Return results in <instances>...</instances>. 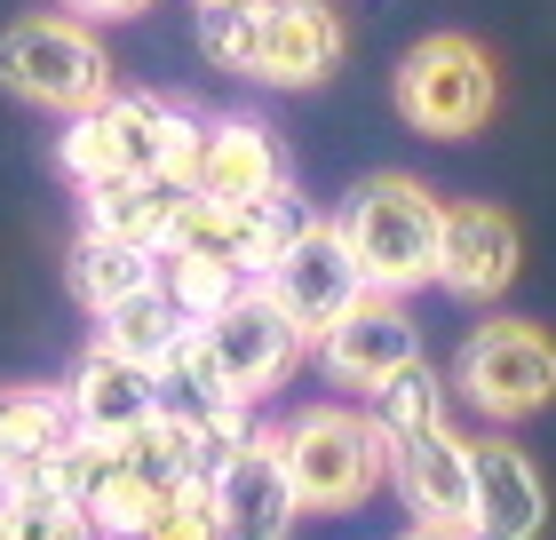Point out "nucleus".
<instances>
[{
    "label": "nucleus",
    "instance_id": "nucleus-3",
    "mask_svg": "<svg viewBox=\"0 0 556 540\" xmlns=\"http://www.w3.org/2000/svg\"><path fill=\"white\" fill-rule=\"evenodd\" d=\"M342 247L350 263L366 271L374 294L406 302L414 287H438V239H445V199L421 184V175H366L358 191L342 199Z\"/></svg>",
    "mask_w": 556,
    "mask_h": 540
},
{
    "label": "nucleus",
    "instance_id": "nucleus-22",
    "mask_svg": "<svg viewBox=\"0 0 556 540\" xmlns=\"http://www.w3.org/2000/svg\"><path fill=\"white\" fill-rule=\"evenodd\" d=\"M366 414H374V429H382V445H414V437L445 429V381H438V366L414 357L406 374H390L382 390H374Z\"/></svg>",
    "mask_w": 556,
    "mask_h": 540
},
{
    "label": "nucleus",
    "instance_id": "nucleus-7",
    "mask_svg": "<svg viewBox=\"0 0 556 540\" xmlns=\"http://www.w3.org/2000/svg\"><path fill=\"white\" fill-rule=\"evenodd\" d=\"M311 199H302L294 184L287 191H270V199H239V208H223V199H191L184 223H175V239L167 254H207V263L223 271H239V278H255L263 287V271H278L287 254L311 239Z\"/></svg>",
    "mask_w": 556,
    "mask_h": 540
},
{
    "label": "nucleus",
    "instance_id": "nucleus-18",
    "mask_svg": "<svg viewBox=\"0 0 556 540\" xmlns=\"http://www.w3.org/2000/svg\"><path fill=\"white\" fill-rule=\"evenodd\" d=\"M64 453H72L64 390H0V493L48 485Z\"/></svg>",
    "mask_w": 556,
    "mask_h": 540
},
{
    "label": "nucleus",
    "instance_id": "nucleus-12",
    "mask_svg": "<svg viewBox=\"0 0 556 540\" xmlns=\"http://www.w3.org/2000/svg\"><path fill=\"white\" fill-rule=\"evenodd\" d=\"M318 357H326V374L342 381V390H382L390 374H406L414 357H421V326H414V311L397 294H358L342 311V326L318 342Z\"/></svg>",
    "mask_w": 556,
    "mask_h": 540
},
{
    "label": "nucleus",
    "instance_id": "nucleus-2",
    "mask_svg": "<svg viewBox=\"0 0 556 540\" xmlns=\"http://www.w3.org/2000/svg\"><path fill=\"white\" fill-rule=\"evenodd\" d=\"M191 151H199V120L175 104V96L151 88H112L96 112H80L64 127L56 160L72 184H119V175H167V184L191 191Z\"/></svg>",
    "mask_w": 556,
    "mask_h": 540
},
{
    "label": "nucleus",
    "instance_id": "nucleus-17",
    "mask_svg": "<svg viewBox=\"0 0 556 540\" xmlns=\"http://www.w3.org/2000/svg\"><path fill=\"white\" fill-rule=\"evenodd\" d=\"M287 151L263 120H199V151H191V199H223V208H239V199H270L287 191Z\"/></svg>",
    "mask_w": 556,
    "mask_h": 540
},
{
    "label": "nucleus",
    "instance_id": "nucleus-6",
    "mask_svg": "<svg viewBox=\"0 0 556 540\" xmlns=\"http://www.w3.org/2000/svg\"><path fill=\"white\" fill-rule=\"evenodd\" d=\"M0 88H16L24 104H48L64 120L96 112L104 96L119 88L112 80V48L88 33L80 16H16L0 33Z\"/></svg>",
    "mask_w": 556,
    "mask_h": 540
},
{
    "label": "nucleus",
    "instance_id": "nucleus-5",
    "mask_svg": "<svg viewBox=\"0 0 556 540\" xmlns=\"http://www.w3.org/2000/svg\"><path fill=\"white\" fill-rule=\"evenodd\" d=\"M278 445H287L294 501L318 508V517L366 508L390 477V445L374 429V414H358V405H302L294 422H278Z\"/></svg>",
    "mask_w": 556,
    "mask_h": 540
},
{
    "label": "nucleus",
    "instance_id": "nucleus-26",
    "mask_svg": "<svg viewBox=\"0 0 556 540\" xmlns=\"http://www.w3.org/2000/svg\"><path fill=\"white\" fill-rule=\"evenodd\" d=\"M64 9H80V16H143L151 0H64Z\"/></svg>",
    "mask_w": 556,
    "mask_h": 540
},
{
    "label": "nucleus",
    "instance_id": "nucleus-28",
    "mask_svg": "<svg viewBox=\"0 0 556 540\" xmlns=\"http://www.w3.org/2000/svg\"><path fill=\"white\" fill-rule=\"evenodd\" d=\"M191 9H199V16H207V9H231V0H191Z\"/></svg>",
    "mask_w": 556,
    "mask_h": 540
},
{
    "label": "nucleus",
    "instance_id": "nucleus-15",
    "mask_svg": "<svg viewBox=\"0 0 556 540\" xmlns=\"http://www.w3.org/2000/svg\"><path fill=\"white\" fill-rule=\"evenodd\" d=\"M64 414H72V437L119 445V437H136V429L160 422V374H143L119 350L96 342L80 366H72V381H64Z\"/></svg>",
    "mask_w": 556,
    "mask_h": 540
},
{
    "label": "nucleus",
    "instance_id": "nucleus-24",
    "mask_svg": "<svg viewBox=\"0 0 556 540\" xmlns=\"http://www.w3.org/2000/svg\"><path fill=\"white\" fill-rule=\"evenodd\" d=\"M160 278H167V294L184 302V311L207 326V318H223L231 302L255 287V278H239V271H223V263H207V254H160Z\"/></svg>",
    "mask_w": 556,
    "mask_h": 540
},
{
    "label": "nucleus",
    "instance_id": "nucleus-23",
    "mask_svg": "<svg viewBox=\"0 0 556 540\" xmlns=\"http://www.w3.org/2000/svg\"><path fill=\"white\" fill-rule=\"evenodd\" d=\"M0 540H104V532L48 477V485H24V493H0Z\"/></svg>",
    "mask_w": 556,
    "mask_h": 540
},
{
    "label": "nucleus",
    "instance_id": "nucleus-20",
    "mask_svg": "<svg viewBox=\"0 0 556 540\" xmlns=\"http://www.w3.org/2000/svg\"><path fill=\"white\" fill-rule=\"evenodd\" d=\"M191 334H199V318L167 294V278H151L143 294H128L119 311H104V334H96V342L119 350V357H128V366H143V374H160L167 357L191 342Z\"/></svg>",
    "mask_w": 556,
    "mask_h": 540
},
{
    "label": "nucleus",
    "instance_id": "nucleus-21",
    "mask_svg": "<svg viewBox=\"0 0 556 540\" xmlns=\"http://www.w3.org/2000/svg\"><path fill=\"white\" fill-rule=\"evenodd\" d=\"M64 278H72V294L104 318V311H119L128 294H143L151 278H160V254H143V247H128V239H104V230H80Z\"/></svg>",
    "mask_w": 556,
    "mask_h": 540
},
{
    "label": "nucleus",
    "instance_id": "nucleus-19",
    "mask_svg": "<svg viewBox=\"0 0 556 540\" xmlns=\"http://www.w3.org/2000/svg\"><path fill=\"white\" fill-rule=\"evenodd\" d=\"M184 208H191V191L167 184V175H119V184H88V230L128 239V247H143V254H167Z\"/></svg>",
    "mask_w": 556,
    "mask_h": 540
},
{
    "label": "nucleus",
    "instance_id": "nucleus-16",
    "mask_svg": "<svg viewBox=\"0 0 556 540\" xmlns=\"http://www.w3.org/2000/svg\"><path fill=\"white\" fill-rule=\"evenodd\" d=\"M390 485L406 501V517L429 525V532H469V517H477L469 437H453V422L414 437V445H390Z\"/></svg>",
    "mask_w": 556,
    "mask_h": 540
},
{
    "label": "nucleus",
    "instance_id": "nucleus-11",
    "mask_svg": "<svg viewBox=\"0 0 556 540\" xmlns=\"http://www.w3.org/2000/svg\"><path fill=\"white\" fill-rule=\"evenodd\" d=\"M525 271V230L509 208L493 199H453L445 208V239H438V287L462 302H493L509 294Z\"/></svg>",
    "mask_w": 556,
    "mask_h": 540
},
{
    "label": "nucleus",
    "instance_id": "nucleus-10",
    "mask_svg": "<svg viewBox=\"0 0 556 540\" xmlns=\"http://www.w3.org/2000/svg\"><path fill=\"white\" fill-rule=\"evenodd\" d=\"M263 294L278 302V311H287V326L302 334V342L318 350L326 334L342 326V311H350V302H358V294H374V287H366V271L350 263L342 230H334V223H311V239H302V247H294L278 271H263Z\"/></svg>",
    "mask_w": 556,
    "mask_h": 540
},
{
    "label": "nucleus",
    "instance_id": "nucleus-8",
    "mask_svg": "<svg viewBox=\"0 0 556 540\" xmlns=\"http://www.w3.org/2000/svg\"><path fill=\"white\" fill-rule=\"evenodd\" d=\"M453 390H462L485 422H525L556 398V334L533 318H485L453 357Z\"/></svg>",
    "mask_w": 556,
    "mask_h": 540
},
{
    "label": "nucleus",
    "instance_id": "nucleus-27",
    "mask_svg": "<svg viewBox=\"0 0 556 540\" xmlns=\"http://www.w3.org/2000/svg\"><path fill=\"white\" fill-rule=\"evenodd\" d=\"M397 540H462V532H429V525H414V532H397Z\"/></svg>",
    "mask_w": 556,
    "mask_h": 540
},
{
    "label": "nucleus",
    "instance_id": "nucleus-9",
    "mask_svg": "<svg viewBox=\"0 0 556 540\" xmlns=\"http://www.w3.org/2000/svg\"><path fill=\"white\" fill-rule=\"evenodd\" d=\"M199 342H207L215 374H223V390H231L247 414H255L270 390H287V374L302 366V350H311L263 287H247L223 318H207V326H199Z\"/></svg>",
    "mask_w": 556,
    "mask_h": 540
},
{
    "label": "nucleus",
    "instance_id": "nucleus-25",
    "mask_svg": "<svg viewBox=\"0 0 556 540\" xmlns=\"http://www.w3.org/2000/svg\"><path fill=\"white\" fill-rule=\"evenodd\" d=\"M143 540H223V508H215V485H207V477L175 485V493H167L160 508H151Z\"/></svg>",
    "mask_w": 556,
    "mask_h": 540
},
{
    "label": "nucleus",
    "instance_id": "nucleus-14",
    "mask_svg": "<svg viewBox=\"0 0 556 540\" xmlns=\"http://www.w3.org/2000/svg\"><path fill=\"white\" fill-rule=\"evenodd\" d=\"M469 485H477V517L462 540H541L548 485L517 437H469Z\"/></svg>",
    "mask_w": 556,
    "mask_h": 540
},
{
    "label": "nucleus",
    "instance_id": "nucleus-4",
    "mask_svg": "<svg viewBox=\"0 0 556 540\" xmlns=\"http://www.w3.org/2000/svg\"><path fill=\"white\" fill-rule=\"evenodd\" d=\"M390 104L397 120L429 143H462L477 136L493 112H501V64L485 40L469 33H429L397 56V80H390Z\"/></svg>",
    "mask_w": 556,
    "mask_h": 540
},
{
    "label": "nucleus",
    "instance_id": "nucleus-1",
    "mask_svg": "<svg viewBox=\"0 0 556 540\" xmlns=\"http://www.w3.org/2000/svg\"><path fill=\"white\" fill-rule=\"evenodd\" d=\"M199 48L239 72V80H263V88H318L326 72L342 64V16L326 0H231V9H207L199 16Z\"/></svg>",
    "mask_w": 556,
    "mask_h": 540
},
{
    "label": "nucleus",
    "instance_id": "nucleus-13",
    "mask_svg": "<svg viewBox=\"0 0 556 540\" xmlns=\"http://www.w3.org/2000/svg\"><path fill=\"white\" fill-rule=\"evenodd\" d=\"M215 508H223V540H287V532H294L302 501H294V477H287V445H278V429H255L231 461H223Z\"/></svg>",
    "mask_w": 556,
    "mask_h": 540
}]
</instances>
